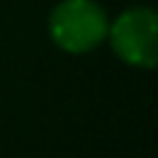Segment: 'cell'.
<instances>
[{
    "instance_id": "7a4b0ae2",
    "label": "cell",
    "mask_w": 158,
    "mask_h": 158,
    "mask_svg": "<svg viewBox=\"0 0 158 158\" xmlns=\"http://www.w3.org/2000/svg\"><path fill=\"white\" fill-rule=\"evenodd\" d=\"M158 20L152 9H132L110 28V44L119 59L136 67H154L158 61Z\"/></svg>"
},
{
    "instance_id": "6da1fadb",
    "label": "cell",
    "mask_w": 158,
    "mask_h": 158,
    "mask_svg": "<svg viewBox=\"0 0 158 158\" xmlns=\"http://www.w3.org/2000/svg\"><path fill=\"white\" fill-rule=\"evenodd\" d=\"M50 35L67 52L93 50L106 37V15L91 0H65L50 18Z\"/></svg>"
}]
</instances>
